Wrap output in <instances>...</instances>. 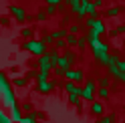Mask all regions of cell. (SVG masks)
I'll list each match as a JSON object with an SVG mask.
<instances>
[{"mask_svg": "<svg viewBox=\"0 0 125 123\" xmlns=\"http://www.w3.org/2000/svg\"><path fill=\"white\" fill-rule=\"evenodd\" d=\"M85 24H87V28L91 30V34H95V36H99V34L105 32V24H103L99 18H87Z\"/></svg>", "mask_w": 125, "mask_h": 123, "instance_id": "cell-1", "label": "cell"}, {"mask_svg": "<svg viewBox=\"0 0 125 123\" xmlns=\"http://www.w3.org/2000/svg\"><path fill=\"white\" fill-rule=\"evenodd\" d=\"M24 49L28 52H32V55H38V57L44 55V42L42 41H26L24 42Z\"/></svg>", "mask_w": 125, "mask_h": 123, "instance_id": "cell-2", "label": "cell"}, {"mask_svg": "<svg viewBox=\"0 0 125 123\" xmlns=\"http://www.w3.org/2000/svg\"><path fill=\"white\" fill-rule=\"evenodd\" d=\"M8 12H12L18 20H24V18H26V10L20 8V6H16V4H10V6H8Z\"/></svg>", "mask_w": 125, "mask_h": 123, "instance_id": "cell-3", "label": "cell"}, {"mask_svg": "<svg viewBox=\"0 0 125 123\" xmlns=\"http://www.w3.org/2000/svg\"><path fill=\"white\" fill-rule=\"evenodd\" d=\"M93 93H95V83H91V81H89L87 85H85V89L81 91V95H83L85 99H91V97H93Z\"/></svg>", "mask_w": 125, "mask_h": 123, "instance_id": "cell-4", "label": "cell"}, {"mask_svg": "<svg viewBox=\"0 0 125 123\" xmlns=\"http://www.w3.org/2000/svg\"><path fill=\"white\" fill-rule=\"evenodd\" d=\"M65 75L69 77V79H73V81H83V71H65Z\"/></svg>", "mask_w": 125, "mask_h": 123, "instance_id": "cell-5", "label": "cell"}, {"mask_svg": "<svg viewBox=\"0 0 125 123\" xmlns=\"http://www.w3.org/2000/svg\"><path fill=\"white\" fill-rule=\"evenodd\" d=\"M121 14V6H111V8H107V16L109 18H115Z\"/></svg>", "mask_w": 125, "mask_h": 123, "instance_id": "cell-6", "label": "cell"}, {"mask_svg": "<svg viewBox=\"0 0 125 123\" xmlns=\"http://www.w3.org/2000/svg\"><path fill=\"white\" fill-rule=\"evenodd\" d=\"M69 34V30H62V28H59V30H54V32H52V38H54V41H57V38H65Z\"/></svg>", "mask_w": 125, "mask_h": 123, "instance_id": "cell-7", "label": "cell"}, {"mask_svg": "<svg viewBox=\"0 0 125 123\" xmlns=\"http://www.w3.org/2000/svg\"><path fill=\"white\" fill-rule=\"evenodd\" d=\"M57 8H59V6H51V4H46V16H52V14H57Z\"/></svg>", "mask_w": 125, "mask_h": 123, "instance_id": "cell-8", "label": "cell"}, {"mask_svg": "<svg viewBox=\"0 0 125 123\" xmlns=\"http://www.w3.org/2000/svg\"><path fill=\"white\" fill-rule=\"evenodd\" d=\"M67 42H69V44H71V47H75V44H77V42H79V38H77L75 34H67Z\"/></svg>", "mask_w": 125, "mask_h": 123, "instance_id": "cell-9", "label": "cell"}, {"mask_svg": "<svg viewBox=\"0 0 125 123\" xmlns=\"http://www.w3.org/2000/svg\"><path fill=\"white\" fill-rule=\"evenodd\" d=\"M36 20H46V12L44 10H38L36 12Z\"/></svg>", "mask_w": 125, "mask_h": 123, "instance_id": "cell-10", "label": "cell"}, {"mask_svg": "<svg viewBox=\"0 0 125 123\" xmlns=\"http://www.w3.org/2000/svg\"><path fill=\"white\" fill-rule=\"evenodd\" d=\"M79 30H81V28H79V24H73L71 28H69V34H77Z\"/></svg>", "mask_w": 125, "mask_h": 123, "instance_id": "cell-11", "label": "cell"}, {"mask_svg": "<svg viewBox=\"0 0 125 123\" xmlns=\"http://www.w3.org/2000/svg\"><path fill=\"white\" fill-rule=\"evenodd\" d=\"M117 69H119V71L125 75V61H119V63H117Z\"/></svg>", "mask_w": 125, "mask_h": 123, "instance_id": "cell-12", "label": "cell"}, {"mask_svg": "<svg viewBox=\"0 0 125 123\" xmlns=\"http://www.w3.org/2000/svg\"><path fill=\"white\" fill-rule=\"evenodd\" d=\"M44 2H46V4H51V6H59L62 0H44Z\"/></svg>", "mask_w": 125, "mask_h": 123, "instance_id": "cell-13", "label": "cell"}, {"mask_svg": "<svg viewBox=\"0 0 125 123\" xmlns=\"http://www.w3.org/2000/svg\"><path fill=\"white\" fill-rule=\"evenodd\" d=\"M93 4H95V8H103V0H93Z\"/></svg>", "mask_w": 125, "mask_h": 123, "instance_id": "cell-14", "label": "cell"}, {"mask_svg": "<svg viewBox=\"0 0 125 123\" xmlns=\"http://www.w3.org/2000/svg\"><path fill=\"white\" fill-rule=\"evenodd\" d=\"M32 34V28H22V36H30Z\"/></svg>", "mask_w": 125, "mask_h": 123, "instance_id": "cell-15", "label": "cell"}, {"mask_svg": "<svg viewBox=\"0 0 125 123\" xmlns=\"http://www.w3.org/2000/svg\"><path fill=\"white\" fill-rule=\"evenodd\" d=\"M99 95H101V97H107V87L101 89V91H99Z\"/></svg>", "mask_w": 125, "mask_h": 123, "instance_id": "cell-16", "label": "cell"}, {"mask_svg": "<svg viewBox=\"0 0 125 123\" xmlns=\"http://www.w3.org/2000/svg\"><path fill=\"white\" fill-rule=\"evenodd\" d=\"M121 2H123V6H125V0H121Z\"/></svg>", "mask_w": 125, "mask_h": 123, "instance_id": "cell-17", "label": "cell"}]
</instances>
